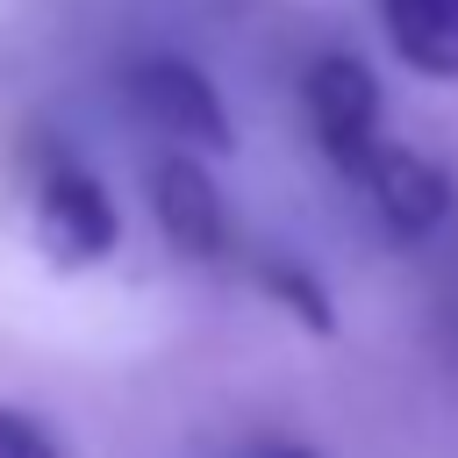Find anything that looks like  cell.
<instances>
[{
  "mask_svg": "<svg viewBox=\"0 0 458 458\" xmlns=\"http://www.w3.org/2000/svg\"><path fill=\"white\" fill-rule=\"evenodd\" d=\"M301 114H308L322 157H329L344 179H358V172L372 165V150L386 143V136H379V79H372L351 50H322V57L301 72Z\"/></svg>",
  "mask_w": 458,
  "mask_h": 458,
  "instance_id": "2",
  "label": "cell"
},
{
  "mask_svg": "<svg viewBox=\"0 0 458 458\" xmlns=\"http://www.w3.org/2000/svg\"><path fill=\"white\" fill-rule=\"evenodd\" d=\"M394 57L422 79H458V0H379Z\"/></svg>",
  "mask_w": 458,
  "mask_h": 458,
  "instance_id": "6",
  "label": "cell"
},
{
  "mask_svg": "<svg viewBox=\"0 0 458 458\" xmlns=\"http://www.w3.org/2000/svg\"><path fill=\"white\" fill-rule=\"evenodd\" d=\"M250 458H315L308 444H265V451H250Z\"/></svg>",
  "mask_w": 458,
  "mask_h": 458,
  "instance_id": "9",
  "label": "cell"
},
{
  "mask_svg": "<svg viewBox=\"0 0 458 458\" xmlns=\"http://www.w3.org/2000/svg\"><path fill=\"white\" fill-rule=\"evenodd\" d=\"M36 243L57 265H100L122 243V215L114 193L100 186V172H86L72 150H50L36 165Z\"/></svg>",
  "mask_w": 458,
  "mask_h": 458,
  "instance_id": "3",
  "label": "cell"
},
{
  "mask_svg": "<svg viewBox=\"0 0 458 458\" xmlns=\"http://www.w3.org/2000/svg\"><path fill=\"white\" fill-rule=\"evenodd\" d=\"M358 186H365L372 215L386 222V236H401V243H422L451 215V172L437 157H422L415 143H379L372 165L358 172Z\"/></svg>",
  "mask_w": 458,
  "mask_h": 458,
  "instance_id": "5",
  "label": "cell"
},
{
  "mask_svg": "<svg viewBox=\"0 0 458 458\" xmlns=\"http://www.w3.org/2000/svg\"><path fill=\"white\" fill-rule=\"evenodd\" d=\"M0 458H64V451L50 444V429H43L36 415H21V408H0Z\"/></svg>",
  "mask_w": 458,
  "mask_h": 458,
  "instance_id": "8",
  "label": "cell"
},
{
  "mask_svg": "<svg viewBox=\"0 0 458 458\" xmlns=\"http://www.w3.org/2000/svg\"><path fill=\"white\" fill-rule=\"evenodd\" d=\"M122 100H129V114H136L143 129H157V136L179 143V150H229V143H236L215 79H208L200 64L172 57V50L136 57V64L122 72Z\"/></svg>",
  "mask_w": 458,
  "mask_h": 458,
  "instance_id": "1",
  "label": "cell"
},
{
  "mask_svg": "<svg viewBox=\"0 0 458 458\" xmlns=\"http://www.w3.org/2000/svg\"><path fill=\"white\" fill-rule=\"evenodd\" d=\"M258 286H265L279 308H293L315 336L336 329V308H329V293H322V279H315L308 265H293V258H258Z\"/></svg>",
  "mask_w": 458,
  "mask_h": 458,
  "instance_id": "7",
  "label": "cell"
},
{
  "mask_svg": "<svg viewBox=\"0 0 458 458\" xmlns=\"http://www.w3.org/2000/svg\"><path fill=\"white\" fill-rule=\"evenodd\" d=\"M150 215H157V236L193 258V265H215L229 258V208H222V186L208 179L200 157L172 150L150 165Z\"/></svg>",
  "mask_w": 458,
  "mask_h": 458,
  "instance_id": "4",
  "label": "cell"
}]
</instances>
